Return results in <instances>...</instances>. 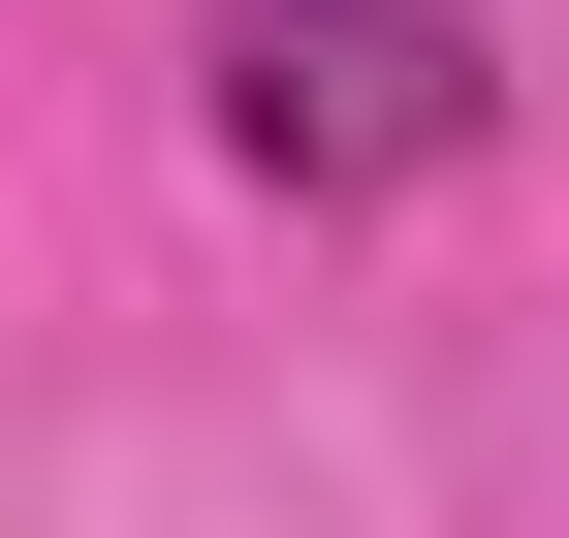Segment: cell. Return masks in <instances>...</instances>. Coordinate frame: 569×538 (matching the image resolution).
<instances>
[{
  "label": "cell",
  "mask_w": 569,
  "mask_h": 538,
  "mask_svg": "<svg viewBox=\"0 0 569 538\" xmlns=\"http://www.w3.org/2000/svg\"><path fill=\"white\" fill-rule=\"evenodd\" d=\"M507 127V63L443 0H222V159L253 190H443Z\"/></svg>",
  "instance_id": "1"
}]
</instances>
